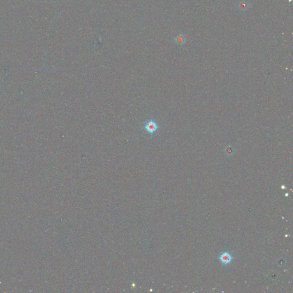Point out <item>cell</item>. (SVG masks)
<instances>
[{
    "instance_id": "6da1fadb",
    "label": "cell",
    "mask_w": 293,
    "mask_h": 293,
    "mask_svg": "<svg viewBox=\"0 0 293 293\" xmlns=\"http://www.w3.org/2000/svg\"><path fill=\"white\" fill-rule=\"evenodd\" d=\"M159 129V125L156 122L153 120H150L144 124V129L150 135H153L156 133Z\"/></svg>"
},
{
    "instance_id": "3957f363",
    "label": "cell",
    "mask_w": 293,
    "mask_h": 293,
    "mask_svg": "<svg viewBox=\"0 0 293 293\" xmlns=\"http://www.w3.org/2000/svg\"><path fill=\"white\" fill-rule=\"evenodd\" d=\"M176 42L179 44H183L185 43V39L184 37H179L178 39H176Z\"/></svg>"
},
{
    "instance_id": "7a4b0ae2",
    "label": "cell",
    "mask_w": 293,
    "mask_h": 293,
    "mask_svg": "<svg viewBox=\"0 0 293 293\" xmlns=\"http://www.w3.org/2000/svg\"><path fill=\"white\" fill-rule=\"evenodd\" d=\"M220 259L221 260L222 263L227 265L228 263H229L230 262V261L231 260V256L228 252H224L221 256Z\"/></svg>"
}]
</instances>
